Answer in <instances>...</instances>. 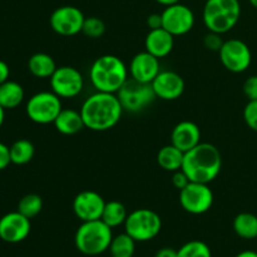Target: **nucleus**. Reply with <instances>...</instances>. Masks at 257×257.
Instances as JSON below:
<instances>
[{
	"label": "nucleus",
	"instance_id": "nucleus-1",
	"mask_svg": "<svg viewBox=\"0 0 257 257\" xmlns=\"http://www.w3.org/2000/svg\"><path fill=\"white\" fill-rule=\"evenodd\" d=\"M79 110L85 128L94 132H105L114 128L124 112L117 94L104 92L89 95Z\"/></svg>",
	"mask_w": 257,
	"mask_h": 257
},
{
	"label": "nucleus",
	"instance_id": "nucleus-2",
	"mask_svg": "<svg viewBox=\"0 0 257 257\" xmlns=\"http://www.w3.org/2000/svg\"><path fill=\"white\" fill-rule=\"evenodd\" d=\"M222 168L220 150L211 143L201 142L185 153L182 171L192 182L207 183L217 178Z\"/></svg>",
	"mask_w": 257,
	"mask_h": 257
},
{
	"label": "nucleus",
	"instance_id": "nucleus-3",
	"mask_svg": "<svg viewBox=\"0 0 257 257\" xmlns=\"http://www.w3.org/2000/svg\"><path fill=\"white\" fill-rule=\"evenodd\" d=\"M128 67L119 57L105 54L98 57L89 68V79L97 92L117 94L127 82Z\"/></svg>",
	"mask_w": 257,
	"mask_h": 257
},
{
	"label": "nucleus",
	"instance_id": "nucleus-4",
	"mask_svg": "<svg viewBox=\"0 0 257 257\" xmlns=\"http://www.w3.org/2000/svg\"><path fill=\"white\" fill-rule=\"evenodd\" d=\"M240 0H206L202 20L208 32L223 35L237 25L241 18Z\"/></svg>",
	"mask_w": 257,
	"mask_h": 257
},
{
	"label": "nucleus",
	"instance_id": "nucleus-5",
	"mask_svg": "<svg viewBox=\"0 0 257 257\" xmlns=\"http://www.w3.org/2000/svg\"><path fill=\"white\" fill-rule=\"evenodd\" d=\"M112 238V228L102 220L85 221L75 232L74 245L83 255L98 256L108 251Z\"/></svg>",
	"mask_w": 257,
	"mask_h": 257
},
{
	"label": "nucleus",
	"instance_id": "nucleus-6",
	"mask_svg": "<svg viewBox=\"0 0 257 257\" xmlns=\"http://www.w3.org/2000/svg\"><path fill=\"white\" fill-rule=\"evenodd\" d=\"M162 220L156 211L150 208H138L128 213L124 222V232L137 242L151 241L160 235Z\"/></svg>",
	"mask_w": 257,
	"mask_h": 257
},
{
	"label": "nucleus",
	"instance_id": "nucleus-7",
	"mask_svg": "<svg viewBox=\"0 0 257 257\" xmlns=\"http://www.w3.org/2000/svg\"><path fill=\"white\" fill-rule=\"evenodd\" d=\"M62 109V98L52 90L35 93L25 104L28 118L37 124H52Z\"/></svg>",
	"mask_w": 257,
	"mask_h": 257
},
{
	"label": "nucleus",
	"instance_id": "nucleus-8",
	"mask_svg": "<svg viewBox=\"0 0 257 257\" xmlns=\"http://www.w3.org/2000/svg\"><path fill=\"white\" fill-rule=\"evenodd\" d=\"M117 97L123 110L130 113H140L150 107L156 100V94L150 83L137 82L128 78L127 82L117 92Z\"/></svg>",
	"mask_w": 257,
	"mask_h": 257
},
{
	"label": "nucleus",
	"instance_id": "nucleus-9",
	"mask_svg": "<svg viewBox=\"0 0 257 257\" xmlns=\"http://www.w3.org/2000/svg\"><path fill=\"white\" fill-rule=\"evenodd\" d=\"M215 201L212 190L207 183L192 182L180 191V205L191 215H203L211 210Z\"/></svg>",
	"mask_w": 257,
	"mask_h": 257
},
{
	"label": "nucleus",
	"instance_id": "nucleus-10",
	"mask_svg": "<svg viewBox=\"0 0 257 257\" xmlns=\"http://www.w3.org/2000/svg\"><path fill=\"white\" fill-rule=\"evenodd\" d=\"M50 88L62 99L75 98L84 88V78L82 73L70 65H62L55 69L49 78Z\"/></svg>",
	"mask_w": 257,
	"mask_h": 257
},
{
	"label": "nucleus",
	"instance_id": "nucleus-11",
	"mask_svg": "<svg viewBox=\"0 0 257 257\" xmlns=\"http://www.w3.org/2000/svg\"><path fill=\"white\" fill-rule=\"evenodd\" d=\"M220 60L223 67L231 73H243L252 63V53L243 40L227 39L223 42L220 52Z\"/></svg>",
	"mask_w": 257,
	"mask_h": 257
},
{
	"label": "nucleus",
	"instance_id": "nucleus-12",
	"mask_svg": "<svg viewBox=\"0 0 257 257\" xmlns=\"http://www.w3.org/2000/svg\"><path fill=\"white\" fill-rule=\"evenodd\" d=\"M162 15V28L173 37H182L193 29L196 17L193 10L182 3L165 7Z\"/></svg>",
	"mask_w": 257,
	"mask_h": 257
},
{
	"label": "nucleus",
	"instance_id": "nucleus-13",
	"mask_svg": "<svg viewBox=\"0 0 257 257\" xmlns=\"http://www.w3.org/2000/svg\"><path fill=\"white\" fill-rule=\"evenodd\" d=\"M85 17L82 10L73 5H63L57 8L49 18L53 32L62 37H74L82 33Z\"/></svg>",
	"mask_w": 257,
	"mask_h": 257
},
{
	"label": "nucleus",
	"instance_id": "nucleus-14",
	"mask_svg": "<svg viewBox=\"0 0 257 257\" xmlns=\"http://www.w3.org/2000/svg\"><path fill=\"white\" fill-rule=\"evenodd\" d=\"M32 230L30 218L19 211L5 213L0 217V240L7 243H19L29 236Z\"/></svg>",
	"mask_w": 257,
	"mask_h": 257
},
{
	"label": "nucleus",
	"instance_id": "nucleus-15",
	"mask_svg": "<svg viewBox=\"0 0 257 257\" xmlns=\"http://www.w3.org/2000/svg\"><path fill=\"white\" fill-rule=\"evenodd\" d=\"M105 201L95 191H82L73 200V212L82 222L100 220Z\"/></svg>",
	"mask_w": 257,
	"mask_h": 257
},
{
	"label": "nucleus",
	"instance_id": "nucleus-16",
	"mask_svg": "<svg viewBox=\"0 0 257 257\" xmlns=\"http://www.w3.org/2000/svg\"><path fill=\"white\" fill-rule=\"evenodd\" d=\"M156 97L162 100H176L186 89L185 79L175 70H161L151 83Z\"/></svg>",
	"mask_w": 257,
	"mask_h": 257
},
{
	"label": "nucleus",
	"instance_id": "nucleus-17",
	"mask_svg": "<svg viewBox=\"0 0 257 257\" xmlns=\"http://www.w3.org/2000/svg\"><path fill=\"white\" fill-rule=\"evenodd\" d=\"M128 72L132 79L151 84L161 72L160 59L148 53L147 50L140 52L131 60Z\"/></svg>",
	"mask_w": 257,
	"mask_h": 257
},
{
	"label": "nucleus",
	"instance_id": "nucleus-18",
	"mask_svg": "<svg viewBox=\"0 0 257 257\" xmlns=\"http://www.w3.org/2000/svg\"><path fill=\"white\" fill-rule=\"evenodd\" d=\"M171 143L182 152H188L201 143L200 127L191 120H182L177 123L171 133Z\"/></svg>",
	"mask_w": 257,
	"mask_h": 257
},
{
	"label": "nucleus",
	"instance_id": "nucleus-19",
	"mask_svg": "<svg viewBox=\"0 0 257 257\" xmlns=\"http://www.w3.org/2000/svg\"><path fill=\"white\" fill-rule=\"evenodd\" d=\"M175 48V37L163 28L152 29L147 33L145 39V50L156 58H166Z\"/></svg>",
	"mask_w": 257,
	"mask_h": 257
},
{
	"label": "nucleus",
	"instance_id": "nucleus-20",
	"mask_svg": "<svg viewBox=\"0 0 257 257\" xmlns=\"http://www.w3.org/2000/svg\"><path fill=\"white\" fill-rule=\"evenodd\" d=\"M53 124L60 135L64 136H74L85 128L80 110L73 108H63Z\"/></svg>",
	"mask_w": 257,
	"mask_h": 257
},
{
	"label": "nucleus",
	"instance_id": "nucleus-21",
	"mask_svg": "<svg viewBox=\"0 0 257 257\" xmlns=\"http://www.w3.org/2000/svg\"><path fill=\"white\" fill-rule=\"evenodd\" d=\"M57 68L54 58L47 53H35L28 60V69L30 74L39 79L50 78Z\"/></svg>",
	"mask_w": 257,
	"mask_h": 257
},
{
	"label": "nucleus",
	"instance_id": "nucleus-22",
	"mask_svg": "<svg viewBox=\"0 0 257 257\" xmlns=\"http://www.w3.org/2000/svg\"><path fill=\"white\" fill-rule=\"evenodd\" d=\"M25 98L24 88L14 80H7L0 84V105L7 109H14L19 107Z\"/></svg>",
	"mask_w": 257,
	"mask_h": 257
},
{
	"label": "nucleus",
	"instance_id": "nucleus-23",
	"mask_svg": "<svg viewBox=\"0 0 257 257\" xmlns=\"http://www.w3.org/2000/svg\"><path fill=\"white\" fill-rule=\"evenodd\" d=\"M183 158H185V152L178 150L177 147L171 143V145L163 146L157 153V163L162 170L167 172H176L181 170L183 165Z\"/></svg>",
	"mask_w": 257,
	"mask_h": 257
},
{
	"label": "nucleus",
	"instance_id": "nucleus-24",
	"mask_svg": "<svg viewBox=\"0 0 257 257\" xmlns=\"http://www.w3.org/2000/svg\"><path fill=\"white\" fill-rule=\"evenodd\" d=\"M233 231L243 240L257 238V216L251 212H241L233 218Z\"/></svg>",
	"mask_w": 257,
	"mask_h": 257
},
{
	"label": "nucleus",
	"instance_id": "nucleus-25",
	"mask_svg": "<svg viewBox=\"0 0 257 257\" xmlns=\"http://www.w3.org/2000/svg\"><path fill=\"white\" fill-rule=\"evenodd\" d=\"M127 217L128 211L125 208V206L122 202H119V201L113 200L109 201V202H105L104 210H103L100 220L113 230V228L119 227L122 225L124 226Z\"/></svg>",
	"mask_w": 257,
	"mask_h": 257
},
{
	"label": "nucleus",
	"instance_id": "nucleus-26",
	"mask_svg": "<svg viewBox=\"0 0 257 257\" xmlns=\"http://www.w3.org/2000/svg\"><path fill=\"white\" fill-rule=\"evenodd\" d=\"M13 165L24 166L34 158L35 147L29 140H18L9 147Z\"/></svg>",
	"mask_w": 257,
	"mask_h": 257
},
{
	"label": "nucleus",
	"instance_id": "nucleus-27",
	"mask_svg": "<svg viewBox=\"0 0 257 257\" xmlns=\"http://www.w3.org/2000/svg\"><path fill=\"white\" fill-rule=\"evenodd\" d=\"M136 242L137 241L131 237L127 232L119 233L113 236L108 251L112 257H133L136 252Z\"/></svg>",
	"mask_w": 257,
	"mask_h": 257
},
{
	"label": "nucleus",
	"instance_id": "nucleus-28",
	"mask_svg": "<svg viewBox=\"0 0 257 257\" xmlns=\"http://www.w3.org/2000/svg\"><path fill=\"white\" fill-rule=\"evenodd\" d=\"M43 198L37 193H28L20 198L18 203V211L28 218H34L42 212Z\"/></svg>",
	"mask_w": 257,
	"mask_h": 257
},
{
	"label": "nucleus",
	"instance_id": "nucleus-29",
	"mask_svg": "<svg viewBox=\"0 0 257 257\" xmlns=\"http://www.w3.org/2000/svg\"><path fill=\"white\" fill-rule=\"evenodd\" d=\"M177 257H212L210 246L200 240L188 241L177 250Z\"/></svg>",
	"mask_w": 257,
	"mask_h": 257
},
{
	"label": "nucleus",
	"instance_id": "nucleus-30",
	"mask_svg": "<svg viewBox=\"0 0 257 257\" xmlns=\"http://www.w3.org/2000/svg\"><path fill=\"white\" fill-rule=\"evenodd\" d=\"M82 33L85 37L90 38V39H98L102 38L103 34L105 33V24L100 18L97 17H89L85 18L84 24H83Z\"/></svg>",
	"mask_w": 257,
	"mask_h": 257
},
{
	"label": "nucleus",
	"instance_id": "nucleus-31",
	"mask_svg": "<svg viewBox=\"0 0 257 257\" xmlns=\"http://www.w3.org/2000/svg\"><path fill=\"white\" fill-rule=\"evenodd\" d=\"M243 120L251 131L257 132V100H248L243 108Z\"/></svg>",
	"mask_w": 257,
	"mask_h": 257
},
{
	"label": "nucleus",
	"instance_id": "nucleus-32",
	"mask_svg": "<svg viewBox=\"0 0 257 257\" xmlns=\"http://www.w3.org/2000/svg\"><path fill=\"white\" fill-rule=\"evenodd\" d=\"M223 42L222 35L218 34V33L208 32L205 35V39H203V45H205L206 49L211 50V52H220L221 47H222Z\"/></svg>",
	"mask_w": 257,
	"mask_h": 257
},
{
	"label": "nucleus",
	"instance_id": "nucleus-33",
	"mask_svg": "<svg viewBox=\"0 0 257 257\" xmlns=\"http://www.w3.org/2000/svg\"><path fill=\"white\" fill-rule=\"evenodd\" d=\"M242 90L248 100H257V74L251 75L243 82Z\"/></svg>",
	"mask_w": 257,
	"mask_h": 257
},
{
	"label": "nucleus",
	"instance_id": "nucleus-34",
	"mask_svg": "<svg viewBox=\"0 0 257 257\" xmlns=\"http://www.w3.org/2000/svg\"><path fill=\"white\" fill-rule=\"evenodd\" d=\"M190 182H191L190 178H188L187 175L183 172L182 168L172 173V185H173V187L177 188L178 191H181L182 188H185Z\"/></svg>",
	"mask_w": 257,
	"mask_h": 257
},
{
	"label": "nucleus",
	"instance_id": "nucleus-35",
	"mask_svg": "<svg viewBox=\"0 0 257 257\" xmlns=\"http://www.w3.org/2000/svg\"><path fill=\"white\" fill-rule=\"evenodd\" d=\"M10 163H12V158H10L9 147L0 142V171H4L5 168H8Z\"/></svg>",
	"mask_w": 257,
	"mask_h": 257
},
{
	"label": "nucleus",
	"instance_id": "nucleus-36",
	"mask_svg": "<svg viewBox=\"0 0 257 257\" xmlns=\"http://www.w3.org/2000/svg\"><path fill=\"white\" fill-rule=\"evenodd\" d=\"M147 27L150 28V30L162 28V15L158 14V13H153V14L148 15Z\"/></svg>",
	"mask_w": 257,
	"mask_h": 257
},
{
	"label": "nucleus",
	"instance_id": "nucleus-37",
	"mask_svg": "<svg viewBox=\"0 0 257 257\" xmlns=\"http://www.w3.org/2000/svg\"><path fill=\"white\" fill-rule=\"evenodd\" d=\"M10 75V68L4 60L0 59V84L5 83L7 80H9Z\"/></svg>",
	"mask_w": 257,
	"mask_h": 257
},
{
	"label": "nucleus",
	"instance_id": "nucleus-38",
	"mask_svg": "<svg viewBox=\"0 0 257 257\" xmlns=\"http://www.w3.org/2000/svg\"><path fill=\"white\" fill-rule=\"evenodd\" d=\"M155 257H177V250L172 247H163L156 252Z\"/></svg>",
	"mask_w": 257,
	"mask_h": 257
},
{
	"label": "nucleus",
	"instance_id": "nucleus-39",
	"mask_svg": "<svg viewBox=\"0 0 257 257\" xmlns=\"http://www.w3.org/2000/svg\"><path fill=\"white\" fill-rule=\"evenodd\" d=\"M235 257H257V252L252 250H245L241 251V252L237 253Z\"/></svg>",
	"mask_w": 257,
	"mask_h": 257
},
{
	"label": "nucleus",
	"instance_id": "nucleus-40",
	"mask_svg": "<svg viewBox=\"0 0 257 257\" xmlns=\"http://www.w3.org/2000/svg\"><path fill=\"white\" fill-rule=\"evenodd\" d=\"M155 2L163 5V7H168V5L176 4V3H181V0H155Z\"/></svg>",
	"mask_w": 257,
	"mask_h": 257
},
{
	"label": "nucleus",
	"instance_id": "nucleus-41",
	"mask_svg": "<svg viewBox=\"0 0 257 257\" xmlns=\"http://www.w3.org/2000/svg\"><path fill=\"white\" fill-rule=\"evenodd\" d=\"M4 120H5V109L0 105V128H2L3 124H4Z\"/></svg>",
	"mask_w": 257,
	"mask_h": 257
},
{
	"label": "nucleus",
	"instance_id": "nucleus-42",
	"mask_svg": "<svg viewBox=\"0 0 257 257\" xmlns=\"http://www.w3.org/2000/svg\"><path fill=\"white\" fill-rule=\"evenodd\" d=\"M248 3H250L255 9H257V0H248Z\"/></svg>",
	"mask_w": 257,
	"mask_h": 257
}]
</instances>
